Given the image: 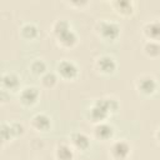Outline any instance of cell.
Returning <instances> with one entry per match:
<instances>
[{"label": "cell", "instance_id": "9", "mask_svg": "<svg viewBox=\"0 0 160 160\" xmlns=\"http://www.w3.org/2000/svg\"><path fill=\"white\" fill-rule=\"evenodd\" d=\"M142 34L146 40L160 42V19H152L144 24Z\"/></svg>", "mask_w": 160, "mask_h": 160}, {"label": "cell", "instance_id": "15", "mask_svg": "<svg viewBox=\"0 0 160 160\" xmlns=\"http://www.w3.org/2000/svg\"><path fill=\"white\" fill-rule=\"evenodd\" d=\"M74 155H75V150L69 142H60L55 148L56 160H72Z\"/></svg>", "mask_w": 160, "mask_h": 160}, {"label": "cell", "instance_id": "14", "mask_svg": "<svg viewBox=\"0 0 160 160\" xmlns=\"http://www.w3.org/2000/svg\"><path fill=\"white\" fill-rule=\"evenodd\" d=\"M110 6L114 9V11L121 16H129L134 12V2L130 0H115L110 2Z\"/></svg>", "mask_w": 160, "mask_h": 160}, {"label": "cell", "instance_id": "10", "mask_svg": "<svg viewBox=\"0 0 160 160\" xmlns=\"http://www.w3.org/2000/svg\"><path fill=\"white\" fill-rule=\"evenodd\" d=\"M30 125L36 131H48L51 128V118L45 112H38L30 119Z\"/></svg>", "mask_w": 160, "mask_h": 160}, {"label": "cell", "instance_id": "23", "mask_svg": "<svg viewBox=\"0 0 160 160\" xmlns=\"http://www.w3.org/2000/svg\"><path fill=\"white\" fill-rule=\"evenodd\" d=\"M86 4H88V1H85V0H82V1H78V0H74V1H70V2H68V5H70V6H78V8H81V6L86 5Z\"/></svg>", "mask_w": 160, "mask_h": 160}, {"label": "cell", "instance_id": "25", "mask_svg": "<svg viewBox=\"0 0 160 160\" xmlns=\"http://www.w3.org/2000/svg\"><path fill=\"white\" fill-rule=\"evenodd\" d=\"M155 139H156V141L160 144V128H158L156 131H155Z\"/></svg>", "mask_w": 160, "mask_h": 160}, {"label": "cell", "instance_id": "22", "mask_svg": "<svg viewBox=\"0 0 160 160\" xmlns=\"http://www.w3.org/2000/svg\"><path fill=\"white\" fill-rule=\"evenodd\" d=\"M10 126H11V131H12L14 138L20 136V135L24 134V130H25V129H24L22 124H20V122H11Z\"/></svg>", "mask_w": 160, "mask_h": 160}, {"label": "cell", "instance_id": "5", "mask_svg": "<svg viewBox=\"0 0 160 160\" xmlns=\"http://www.w3.org/2000/svg\"><path fill=\"white\" fill-rule=\"evenodd\" d=\"M135 86H136V90L140 94H142L145 96H149V95H152L156 91L158 84H156L154 76L148 75V74H144V75H140L136 79Z\"/></svg>", "mask_w": 160, "mask_h": 160}, {"label": "cell", "instance_id": "21", "mask_svg": "<svg viewBox=\"0 0 160 160\" xmlns=\"http://www.w3.org/2000/svg\"><path fill=\"white\" fill-rule=\"evenodd\" d=\"M0 131H1V139H2V141H8V140H10V139L14 138L12 131H11V126L8 122H2L1 124V130Z\"/></svg>", "mask_w": 160, "mask_h": 160}, {"label": "cell", "instance_id": "24", "mask_svg": "<svg viewBox=\"0 0 160 160\" xmlns=\"http://www.w3.org/2000/svg\"><path fill=\"white\" fill-rule=\"evenodd\" d=\"M8 100H10V92H9L8 90L2 89V90H1V101H2V102H6Z\"/></svg>", "mask_w": 160, "mask_h": 160}, {"label": "cell", "instance_id": "17", "mask_svg": "<svg viewBox=\"0 0 160 160\" xmlns=\"http://www.w3.org/2000/svg\"><path fill=\"white\" fill-rule=\"evenodd\" d=\"M142 50H144V54L149 58H152V59L159 58L160 56V42L146 40L142 45Z\"/></svg>", "mask_w": 160, "mask_h": 160}, {"label": "cell", "instance_id": "8", "mask_svg": "<svg viewBox=\"0 0 160 160\" xmlns=\"http://www.w3.org/2000/svg\"><path fill=\"white\" fill-rule=\"evenodd\" d=\"M69 144L74 148V150L85 151L90 148V138L82 131H74L69 138Z\"/></svg>", "mask_w": 160, "mask_h": 160}, {"label": "cell", "instance_id": "1", "mask_svg": "<svg viewBox=\"0 0 160 160\" xmlns=\"http://www.w3.org/2000/svg\"><path fill=\"white\" fill-rule=\"evenodd\" d=\"M119 109V101L112 96H105L96 99L89 109V118L92 122H104L111 112H116Z\"/></svg>", "mask_w": 160, "mask_h": 160}, {"label": "cell", "instance_id": "19", "mask_svg": "<svg viewBox=\"0 0 160 160\" xmlns=\"http://www.w3.org/2000/svg\"><path fill=\"white\" fill-rule=\"evenodd\" d=\"M29 68H30V71H31L34 75L40 76V78H41L45 72H48L46 62H45L44 60H41V59H35V60H32V61L30 62Z\"/></svg>", "mask_w": 160, "mask_h": 160}, {"label": "cell", "instance_id": "6", "mask_svg": "<svg viewBox=\"0 0 160 160\" xmlns=\"http://www.w3.org/2000/svg\"><path fill=\"white\" fill-rule=\"evenodd\" d=\"M116 61L110 55H100L95 60V68L96 70L102 75H110L116 70Z\"/></svg>", "mask_w": 160, "mask_h": 160}, {"label": "cell", "instance_id": "12", "mask_svg": "<svg viewBox=\"0 0 160 160\" xmlns=\"http://www.w3.org/2000/svg\"><path fill=\"white\" fill-rule=\"evenodd\" d=\"M55 40H56L58 46H60L62 49H71L78 44L79 38H78V34L72 29H70V30L62 32L61 35L56 36Z\"/></svg>", "mask_w": 160, "mask_h": 160}, {"label": "cell", "instance_id": "2", "mask_svg": "<svg viewBox=\"0 0 160 160\" xmlns=\"http://www.w3.org/2000/svg\"><path fill=\"white\" fill-rule=\"evenodd\" d=\"M95 32L99 38L105 41H114L120 36L121 28L114 20L102 19L95 24Z\"/></svg>", "mask_w": 160, "mask_h": 160}, {"label": "cell", "instance_id": "18", "mask_svg": "<svg viewBox=\"0 0 160 160\" xmlns=\"http://www.w3.org/2000/svg\"><path fill=\"white\" fill-rule=\"evenodd\" d=\"M70 29H71V25H70V22L66 19H58L51 25V32H52V35L55 38L61 35L62 32L70 30Z\"/></svg>", "mask_w": 160, "mask_h": 160}, {"label": "cell", "instance_id": "13", "mask_svg": "<svg viewBox=\"0 0 160 160\" xmlns=\"http://www.w3.org/2000/svg\"><path fill=\"white\" fill-rule=\"evenodd\" d=\"M20 84H21L20 78H19L15 72L8 71V72H4V74L1 75V86H2V89L8 90L9 92H10V91H16V90H19Z\"/></svg>", "mask_w": 160, "mask_h": 160}, {"label": "cell", "instance_id": "20", "mask_svg": "<svg viewBox=\"0 0 160 160\" xmlns=\"http://www.w3.org/2000/svg\"><path fill=\"white\" fill-rule=\"evenodd\" d=\"M58 80H59V76L56 72H52V71H48L45 72L41 78H40V81H41V85L46 89H52L56 84H58Z\"/></svg>", "mask_w": 160, "mask_h": 160}, {"label": "cell", "instance_id": "4", "mask_svg": "<svg viewBox=\"0 0 160 160\" xmlns=\"http://www.w3.org/2000/svg\"><path fill=\"white\" fill-rule=\"evenodd\" d=\"M131 146L125 139H119L112 141L109 149V155L112 160H126L130 156Z\"/></svg>", "mask_w": 160, "mask_h": 160}, {"label": "cell", "instance_id": "7", "mask_svg": "<svg viewBox=\"0 0 160 160\" xmlns=\"http://www.w3.org/2000/svg\"><path fill=\"white\" fill-rule=\"evenodd\" d=\"M40 91L35 86H25L19 92V100L24 106H32L38 102Z\"/></svg>", "mask_w": 160, "mask_h": 160}, {"label": "cell", "instance_id": "16", "mask_svg": "<svg viewBox=\"0 0 160 160\" xmlns=\"http://www.w3.org/2000/svg\"><path fill=\"white\" fill-rule=\"evenodd\" d=\"M20 34L26 40H34L39 35V29L34 22H25L20 28Z\"/></svg>", "mask_w": 160, "mask_h": 160}, {"label": "cell", "instance_id": "3", "mask_svg": "<svg viewBox=\"0 0 160 160\" xmlns=\"http://www.w3.org/2000/svg\"><path fill=\"white\" fill-rule=\"evenodd\" d=\"M56 74H58V76L60 79H62L65 81H71V80L78 78L79 68H78V65L74 61L64 59V60L58 62V65H56Z\"/></svg>", "mask_w": 160, "mask_h": 160}, {"label": "cell", "instance_id": "11", "mask_svg": "<svg viewBox=\"0 0 160 160\" xmlns=\"http://www.w3.org/2000/svg\"><path fill=\"white\" fill-rule=\"evenodd\" d=\"M92 134L98 140L108 141V140H111L114 136V128H112V125L108 124L106 121L99 122V124H95Z\"/></svg>", "mask_w": 160, "mask_h": 160}]
</instances>
